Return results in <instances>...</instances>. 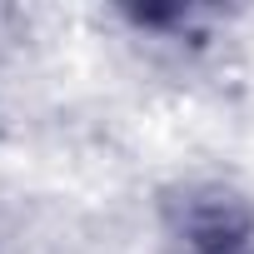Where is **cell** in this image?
<instances>
[{"label":"cell","instance_id":"1","mask_svg":"<svg viewBox=\"0 0 254 254\" xmlns=\"http://www.w3.org/2000/svg\"><path fill=\"white\" fill-rule=\"evenodd\" d=\"M190 234H194V249H199V254H239V244H244V229H239L224 209H214L209 219H199Z\"/></svg>","mask_w":254,"mask_h":254}]
</instances>
